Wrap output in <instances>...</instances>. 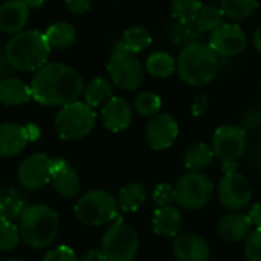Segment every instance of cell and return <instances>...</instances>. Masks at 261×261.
I'll return each mask as SVG.
<instances>
[{"label":"cell","instance_id":"cell-1","mask_svg":"<svg viewBox=\"0 0 261 261\" xmlns=\"http://www.w3.org/2000/svg\"><path fill=\"white\" fill-rule=\"evenodd\" d=\"M32 99L47 107H63L78 101L84 90L81 75L63 63H47L35 72L31 81Z\"/></svg>","mask_w":261,"mask_h":261},{"label":"cell","instance_id":"cell-2","mask_svg":"<svg viewBox=\"0 0 261 261\" xmlns=\"http://www.w3.org/2000/svg\"><path fill=\"white\" fill-rule=\"evenodd\" d=\"M50 49L43 32L28 29L14 34L8 40L5 54L12 69L20 72H37L47 64Z\"/></svg>","mask_w":261,"mask_h":261},{"label":"cell","instance_id":"cell-3","mask_svg":"<svg viewBox=\"0 0 261 261\" xmlns=\"http://www.w3.org/2000/svg\"><path fill=\"white\" fill-rule=\"evenodd\" d=\"M21 240L31 249L49 248L60 234V217L47 205H28L18 220Z\"/></svg>","mask_w":261,"mask_h":261},{"label":"cell","instance_id":"cell-4","mask_svg":"<svg viewBox=\"0 0 261 261\" xmlns=\"http://www.w3.org/2000/svg\"><path fill=\"white\" fill-rule=\"evenodd\" d=\"M219 72V57L210 44L194 41L184 46L177 57V73L191 87L210 84Z\"/></svg>","mask_w":261,"mask_h":261},{"label":"cell","instance_id":"cell-5","mask_svg":"<svg viewBox=\"0 0 261 261\" xmlns=\"http://www.w3.org/2000/svg\"><path fill=\"white\" fill-rule=\"evenodd\" d=\"M73 214L84 226L98 228L118 217V203L109 191L90 190L78 197L73 205Z\"/></svg>","mask_w":261,"mask_h":261},{"label":"cell","instance_id":"cell-6","mask_svg":"<svg viewBox=\"0 0 261 261\" xmlns=\"http://www.w3.org/2000/svg\"><path fill=\"white\" fill-rule=\"evenodd\" d=\"M96 124L95 110L84 101L63 106L54 118L57 135L63 141H81L87 138Z\"/></svg>","mask_w":261,"mask_h":261},{"label":"cell","instance_id":"cell-7","mask_svg":"<svg viewBox=\"0 0 261 261\" xmlns=\"http://www.w3.org/2000/svg\"><path fill=\"white\" fill-rule=\"evenodd\" d=\"M99 249L106 261H133L139 254L141 240L132 226L118 219L104 232Z\"/></svg>","mask_w":261,"mask_h":261},{"label":"cell","instance_id":"cell-8","mask_svg":"<svg viewBox=\"0 0 261 261\" xmlns=\"http://www.w3.org/2000/svg\"><path fill=\"white\" fill-rule=\"evenodd\" d=\"M107 72L112 83L124 92L136 90L144 81V69L136 54L122 49L118 43L109 57Z\"/></svg>","mask_w":261,"mask_h":261},{"label":"cell","instance_id":"cell-9","mask_svg":"<svg viewBox=\"0 0 261 261\" xmlns=\"http://www.w3.org/2000/svg\"><path fill=\"white\" fill-rule=\"evenodd\" d=\"M214 194V185L208 176L196 171L184 174L174 185V202L188 211L205 208Z\"/></svg>","mask_w":261,"mask_h":261},{"label":"cell","instance_id":"cell-10","mask_svg":"<svg viewBox=\"0 0 261 261\" xmlns=\"http://www.w3.org/2000/svg\"><path fill=\"white\" fill-rule=\"evenodd\" d=\"M248 147V133L243 127L226 124L220 125L213 135L214 156L222 162H237Z\"/></svg>","mask_w":261,"mask_h":261},{"label":"cell","instance_id":"cell-11","mask_svg":"<svg viewBox=\"0 0 261 261\" xmlns=\"http://www.w3.org/2000/svg\"><path fill=\"white\" fill-rule=\"evenodd\" d=\"M220 203L229 211H242L252 200V187L249 180L239 171L225 173L217 187Z\"/></svg>","mask_w":261,"mask_h":261},{"label":"cell","instance_id":"cell-12","mask_svg":"<svg viewBox=\"0 0 261 261\" xmlns=\"http://www.w3.org/2000/svg\"><path fill=\"white\" fill-rule=\"evenodd\" d=\"M52 158L44 153H34L24 158L17 168V180L23 190L38 191L50 184Z\"/></svg>","mask_w":261,"mask_h":261},{"label":"cell","instance_id":"cell-13","mask_svg":"<svg viewBox=\"0 0 261 261\" xmlns=\"http://www.w3.org/2000/svg\"><path fill=\"white\" fill-rule=\"evenodd\" d=\"M210 47L217 57L234 58L248 46V35L237 23H223L210 35Z\"/></svg>","mask_w":261,"mask_h":261},{"label":"cell","instance_id":"cell-14","mask_svg":"<svg viewBox=\"0 0 261 261\" xmlns=\"http://www.w3.org/2000/svg\"><path fill=\"white\" fill-rule=\"evenodd\" d=\"M179 135V125L177 121L170 113H158L153 118H150L147 128H145V139L148 145L156 150L162 151L170 148Z\"/></svg>","mask_w":261,"mask_h":261},{"label":"cell","instance_id":"cell-15","mask_svg":"<svg viewBox=\"0 0 261 261\" xmlns=\"http://www.w3.org/2000/svg\"><path fill=\"white\" fill-rule=\"evenodd\" d=\"M50 184L55 193L63 199H73L81 190V180L78 173L61 158H52Z\"/></svg>","mask_w":261,"mask_h":261},{"label":"cell","instance_id":"cell-16","mask_svg":"<svg viewBox=\"0 0 261 261\" xmlns=\"http://www.w3.org/2000/svg\"><path fill=\"white\" fill-rule=\"evenodd\" d=\"M101 119L107 130L119 133L130 127L133 121V109L124 98L112 96L101 109Z\"/></svg>","mask_w":261,"mask_h":261},{"label":"cell","instance_id":"cell-17","mask_svg":"<svg viewBox=\"0 0 261 261\" xmlns=\"http://www.w3.org/2000/svg\"><path fill=\"white\" fill-rule=\"evenodd\" d=\"M173 252L177 261H210L211 248L208 242L197 234H180L173 243Z\"/></svg>","mask_w":261,"mask_h":261},{"label":"cell","instance_id":"cell-18","mask_svg":"<svg viewBox=\"0 0 261 261\" xmlns=\"http://www.w3.org/2000/svg\"><path fill=\"white\" fill-rule=\"evenodd\" d=\"M31 141L28 127L15 122L0 124V158H14L20 154Z\"/></svg>","mask_w":261,"mask_h":261},{"label":"cell","instance_id":"cell-19","mask_svg":"<svg viewBox=\"0 0 261 261\" xmlns=\"http://www.w3.org/2000/svg\"><path fill=\"white\" fill-rule=\"evenodd\" d=\"M29 20V8L21 0H6L0 5V31L17 34L23 31Z\"/></svg>","mask_w":261,"mask_h":261},{"label":"cell","instance_id":"cell-20","mask_svg":"<svg viewBox=\"0 0 261 261\" xmlns=\"http://www.w3.org/2000/svg\"><path fill=\"white\" fill-rule=\"evenodd\" d=\"M251 228L252 223L248 214H243L240 211L228 213L219 222V234L223 240L229 243L246 240V237L251 234Z\"/></svg>","mask_w":261,"mask_h":261},{"label":"cell","instance_id":"cell-21","mask_svg":"<svg viewBox=\"0 0 261 261\" xmlns=\"http://www.w3.org/2000/svg\"><path fill=\"white\" fill-rule=\"evenodd\" d=\"M153 232L161 237H177L182 228V213L180 208L174 205L158 206L153 214Z\"/></svg>","mask_w":261,"mask_h":261},{"label":"cell","instance_id":"cell-22","mask_svg":"<svg viewBox=\"0 0 261 261\" xmlns=\"http://www.w3.org/2000/svg\"><path fill=\"white\" fill-rule=\"evenodd\" d=\"M32 99L31 86L14 76L0 78V102L3 106L15 107Z\"/></svg>","mask_w":261,"mask_h":261},{"label":"cell","instance_id":"cell-23","mask_svg":"<svg viewBox=\"0 0 261 261\" xmlns=\"http://www.w3.org/2000/svg\"><path fill=\"white\" fill-rule=\"evenodd\" d=\"M145 200H147V190L139 182H130L124 185L116 196L118 210H121L122 213L138 211L145 203Z\"/></svg>","mask_w":261,"mask_h":261},{"label":"cell","instance_id":"cell-24","mask_svg":"<svg viewBox=\"0 0 261 261\" xmlns=\"http://www.w3.org/2000/svg\"><path fill=\"white\" fill-rule=\"evenodd\" d=\"M214 158H216L214 151L210 145H206L203 142H194L185 150L184 164H185L187 170L200 173L202 170L208 168L213 164Z\"/></svg>","mask_w":261,"mask_h":261},{"label":"cell","instance_id":"cell-25","mask_svg":"<svg viewBox=\"0 0 261 261\" xmlns=\"http://www.w3.org/2000/svg\"><path fill=\"white\" fill-rule=\"evenodd\" d=\"M26 208L24 199L20 191L9 188L0 194V222H15L20 220Z\"/></svg>","mask_w":261,"mask_h":261},{"label":"cell","instance_id":"cell-26","mask_svg":"<svg viewBox=\"0 0 261 261\" xmlns=\"http://www.w3.org/2000/svg\"><path fill=\"white\" fill-rule=\"evenodd\" d=\"M44 35L50 47L67 49L76 40V29L69 21H57L47 28Z\"/></svg>","mask_w":261,"mask_h":261},{"label":"cell","instance_id":"cell-27","mask_svg":"<svg viewBox=\"0 0 261 261\" xmlns=\"http://www.w3.org/2000/svg\"><path fill=\"white\" fill-rule=\"evenodd\" d=\"M153 43V37L151 32L145 28V26H132L128 28L121 41H118V44L132 52V54H139L142 50H145L147 47H150V44Z\"/></svg>","mask_w":261,"mask_h":261},{"label":"cell","instance_id":"cell-28","mask_svg":"<svg viewBox=\"0 0 261 261\" xmlns=\"http://www.w3.org/2000/svg\"><path fill=\"white\" fill-rule=\"evenodd\" d=\"M84 102L92 109L104 106L112 98V84L106 78H93L90 80L83 90Z\"/></svg>","mask_w":261,"mask_h":261},{"label":"cell","instance_id":"cell-29","mask_svg":"<svg viewBox=\"0 0 261 261\" xmlns=\"http://www.w3.org/2000/svg\"><path fill=\"white\" fill-rule=\"evenodd\" d=\"M258 6V0H220V11L225 18L232 21L246 20L254 14Z\"/></svg>","mask_w":261,"mask_h":261},{"label":"cell","instance_id":"cell-30","mask_svg":"<svg viewBox=\"0 0 261 261\" xmlns=\"http://www.w3.org/2000/svg\"><path fill=\"white\" fill-rule=\"evenodd\" d=\"M147 72L156 78H168L177 69V61L167 52H154L147 58Z\"/></svg>","mask_w":261,"mask_h":261},{"label":"cell","instance_id":"cell-31","mask_svg":"<svg viewBox=\"0 0 261 261\" xmlns=\"http://www.w3.org/2000/svg\"><path fill=\"white\" fill-rule=\"evenodd\" d=\"M202 8L200 0H171V15L177 23H196Z\"/></svg>","mask_w":261,"mask_h":261},{"label":"cell","instance_id":"cell-32","mask_svg":"<svg viewBox=\"0 0 261 261\" xmlns=\"http://www.w3.org/2000/svg\"><path fill=\"white\" fill-rule=\"evenodd\" d=\"M203 32L197 28L196 23H191V24H184V23H177V21H173L168 28V35L171 38V41L174 44H179V46H187L190 43H194L197 41V38L202 35Z\"/></svg>","mask_w":261,"mask_h":261},{"label":"cell","instance_id":"cell-33","mask_svg":"<svg viewBox=\"0 0 261 261\" xmlns=\"http://www.w3.org/2000/svg\"><path fill=\"white\" fill-rule=\"evenodd\" d=\"M162 99L154 92H141L135 98V110L142 118H153L161 112Z\"/></svg>","mask_w":261,"mask_h":261},{"label":"cell","instance_id":"cell-34","mask_svg":"<svg viewBox=\"0 0 261 261\" xmlns=\"http://www.w3.org/2000/svg\"><path fill=\"white\" fill-rule=\"evenodd\" d=\"M223 14L220 11L219 6H214V5H208V6H203L197 20H196V24L197 28L202 31V32H213L216 31L219 26L223 24Z\"/></svg>","mask_w":261,"mask_h":261},{"label":"cell","instance_id":"cell-35","mask_svg":"<svg viewBox=\"0 0 261 261\" xmlns=\"http://www.w3.org/2000/svg\"><path fill=\"white\" fill-rule=\"evenodd\" d=\"M21 242L20 229L12 222H0V252H9Z\"/></svg>","mask_w":261,"mask_h":261},{"label":"cell","instance_id":"cell-36","mask_svg":"<svg viewBox=\"0 0 261 261\" xmlns=\"http://www.w3.org/2000/svg\"><path fill=\"white\" fill-rule=\"evenodd\" d=\"M243 251L248 261H261V229L252 231L246 237Z\"/></svg>","mask_w":261,"mask_h":261},{"label":"cell","instance_id":"cell-37","mask_svg":"<svg viewBox=\"0 0 261 261\" xmlns=\"http://www.w3.org/2000/svg\"><path fill=\"white\" fill-rule=\"evenodd\" d=\"M151 199L158 206L173 205L174 202V187L170 184H158L151 193Z\"/></svg>","mask_w":261,"mask_h":261},{"label":"cell","instance_id":"cell-38","mask_svg":"<svg viewBox=\"0 0 261 261\" xmlns=\"http://www.w3.org/2000/svg\"><path fill=\"white\" fill-rule=\"evenodd\" d=\"M43 261H78L76 254L73 252L72 248L69 246H57L54 249H50Z\"/></svg>","mask_w":261,"mask_h":261},{"label":"cell","instance_id":"cell-39","mask_svg":"<svg viewBox=\"0 0 261 261\" xmlns=\"http://www.w3.org/2000/svg\"><path fill=\"white\" fill-rule=\"evenodd\" d=\"M92 0H66V8L72 14H84L90 9Z\"/></svg>","mask_w":261,"mask_h":261},{"label":"cell","instance_id":"cell-40","mask_svg":"<svg viewBox=\"0 0 261 261\" xmlns=\"http://www.w3.org/2000/svg\"><path fill=\"white\" fill-rule=\"evenodd\" d=\"M261 124V109H254L251 110L246 118H245V125L246 128H257L258 125Z\"/></svg>","mask_w":261,"mask_h":261},{"label":"cell","instance_id":"cell-41","mask_svg":"<svg viewBox=\"0 0 261 261\" xmlns=\"http://www.w3.org/2000/svg\"><path fill=\"white\" fill-rule=\"evenodd\" d=\"M252 226L255 229H261V202L255 203L251 210H249V214H248Z\"/></svg>","mask_w":261,"mask_h":261},{"label":"cell","instance_id":"cell-42","mask_svg":"<svg viewBox=\"0 0 261 261\" xmlns=\"http://www.w3.org/2000/svg\"><path fill=\"white\" fill-rule=\"evenodd\" d=\"M206 106H208V99H206V96H205V95L197 96V98H196V101H194V102H193V106H191V112H193V115H194V116L202 115V113H203V110L206 109Z\"/></svg>","mask_w":261,"mask_h":261},{"label":"cell","instance_id":"cell-43","mask_svg":"<svg viewBox=\"0 0 261 261\" xmlns=\"http://www.w3.org/2000/svg\"><path fill=\"white\" fill-rule=\"evenodd\" d=\"M11 64L6 58V54H5V49L0 47V78H5V76H9V70H11Z\"/></svg>","mask_w":261,"mask_h":261},{"label":"cell","instance_id":"cell-44","mask_svg":"<svg viewBox=\"0 0 261 261\" xmlns=\"http://www.w3.org/2000/svg\"><path fill=\"white\" fill-rule=\"evenodd\" d=\"M81 261H106L101 249H89L84 255Z\"/></svg>","mask_w":261,"mask_h":261},{"label":"cell","instance_id":"cell-45","mask_svg":"<svg viewBox=\"0 0 261 261\" xmlns=\"http://www.w3.org/2000/svg\"><path fill=\"white\" fill-rule=\"evenodd\" d=\"M252 43H254V47H255V50L258 52L261 55V24L255 29V32H254V38H252Z\"/></svg>","mask_w":261,"mask_h":261},{"label":"cell","instance_id":"cell-46","mask_svg":"<svg viewBox=\"0 0 261 261\" xmlns=\"http://www.w3.org/2000/svg\"><path fill=\"white\" fill-rule=\"evenodd\" d=\"M21 2H23L29 9H31V8H40V6L44 3V0H21Z\"/></svg>","mask_w":261,"mask_h":261},{"label":"cell","instance_id":"cell-47","mask_svg":"<svg viewBox=\"0 0 261 261\" xmlns=\"http://www.w3.org/2000/svg\"><path fill=\"white\" fill-rule=\"evenodd\" d=\"M6 261H24V260H21V258H9V260H6Z\"/></svg>","mask_w":261,"mask_h":261},{"label":"cell","instance_id":"cell-48","mask_svg":"<svg viewBox=\"0 0 261 261\" xmlns=\"http://www.w3.org/2000/svg\"><path fill=\"white\" fill-rule=\"evenodd\" d=\"M260 150H261V139H260Z\"/></svg>","mask_w":261,"mask_h":261}]
</instances>
